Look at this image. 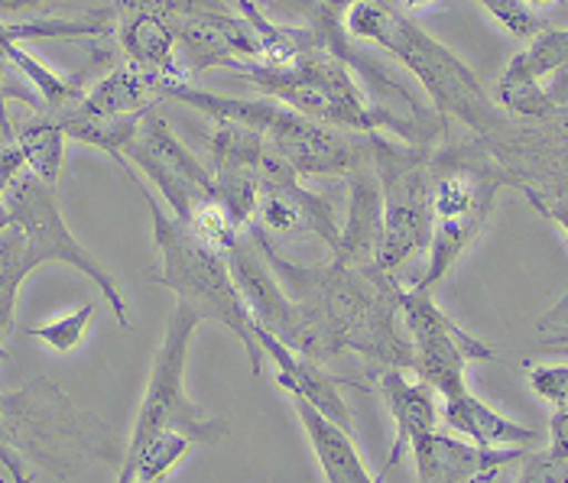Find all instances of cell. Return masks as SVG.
I'll use <instances>...</instances> for the list:
<instances>
[{
  "label": "cell",
  "mask_w": 568,
  "mask_h": 483,
  "mask_svg": "<svg viewBox=\"0 0 568 483\" xmlns=\"http://www.w3.org/2000/svg\"><path fill=\"white\" fill-rule=\"evenodd\" d=\"M273 276L290 292L300 315V351L328 363L342 353L384 367H413V348L399 315V286L381 266H296L283 260L266 230L251 234Z\"/></svg>",
  "instance_id": "obj_1"
},
{
  "label": "cell",
  "mask_w": 568,
  "mask_h": 483,
  "mask_svg": "<svg viewBox=\"0 0 568 483\" xmlns=\"http://www.w3.org/2000/svg\"><path fill=\"white\" fill-rule=\"evenodd\" d=\"M345 30L354 43L381 45L390 52L429 94L442 121H458L481 136L507 131V121L478 75L448 49L426 33L413 17L399 13L387 0H357L345 13Z\"/></svg>",
  "instance_id": "obj_2"
},
{
  "label": "cell",
  "mask_w": 568,
  "mask_h": 483,
  "mask_svg": "<svg viewBox=\"0 0 568 483\" xmlns=\"http://www.w3.org/2000/svg\"><path fill=\"white\" fill-rule=\"evenodd\" d=\"M131 182H136L133 173ZM136 188H140V195L150 208V220H153V247L160 254V269L153 273L156 282L173 292L175 302L195 308L205 321H219L227 331H234V338H241V345L247 351L251 373L261 377L266 357L254 338V318H251V308L231 276L227 254L215 244L202 240L199 234H192L166 208H160L153 192L143 182H136Z\"/></svg>",
  "instance_id": "obj_3"
},
{
  "label": "cell",
  "mask_w": 568,
  "mask_h": 483,
  "mask_svg": "<svg viewBox=\"0 0 568 483\" xmlns=\"http://www.w3.org/2000/svg\"><path fill=\"white\" fill-rule=\"evenodd\" d=\"M433 185V240L429 260L416 286L436 289L455 269L465 250L478 240L504 185H520L517 176L481 146H445L429 153Z\"/></svg>",
  "instance_id": "obj_4"
},
{
  "label": "cell",
  "mask_w": 568,
  "mask_h": 483,
  "mask_svg": "<svg viewBox=\"0 0 568 483\" xmlns=\"http://www.w3.org/2000/svg\"><path fill=\"white\" fill-rule=\"evenodd\" d=\"M212 121L227 117L237 124H247L251 131L263 133L270 150L296 173V176H348L357 163L371 156L367 136L354 140L348 131H335L325 124H315L300 111L286 107L276 97H227L219 91L202 89L199 82L182 85L170 94Z\"/></svg>",
  "instance_id": "obj_5"
},
{
  "label": "cell",
  "mask_w": 568,
  "mask_h": 483,
  "mask_svg": "<svg viewBox=\"0 0 568 483\" xmlns=\"http://www.w3.org/2000/svg\"><path fill=\"white\" fill-rule=\"evenodd\" d=\"M0 412L17 454L27 461V467H45V481L79 477L82 464L104 458L94 454V448H114L111 432L101 422H94L88 412L72 409L65 393L45 380L0 395Z\"/></svg>",
  "instance_id": "obj_6"
},
{
  "label": "cell",
  "mask_w": 568,
  "mask_h": 483,
  "mask_svg": "<svg viewBox=\"0 0 568 483\" xmlns=\"http://www.w3.org/2000/svg\"><path fill=\"white\" fill-rule=\"evenodd\" d=\"M371 163L384 195V234L377 266L394 276L433 240L429 143H406L394 133H367Z\"/></svg>",
  "instance_id": "obj_7"
},
{
  "label": "cell",
  "mask_w": 568,
  "mask_h": 483,
  "mask_svg": "<svg viewBox=\"0 0 568 483\" xmlns=\"http://www.w3.org/2000/svg\"><path fill=\"white\" fill-rule=\"evenodd\" d=\"M199 325H205V318L195 308L175 302L163 348L153 360L150 383H146L140 409H136L131 444L143 441L153 432H185L199 444H215L231 435V425L221 415H209L185 393V360H189L192 335Z\"/></svg>",
  "instance_id": "obj_8"
},
{
  "label": "cell",
  "mask_w": 568,
  "mask_h": 483,
  "mask_svg": "<svg viewBox=\"0 0 568 483\" xmlns=\"http://www.w3.org/2000/svg\"><path fill=\"white\" fill-rule=\"evenodd\" d=\"M399 315H403V328H406V338L413 348V370L442 399L468 390V380H465L468 363L494 357V348H487L468 331H462L438 308L433 289H423V286L403 289Z\"/></svg>",
  "instance_id": "obj_9"
},
{
  "label": "cell",
  "mask_w": 568,
  "mask_h": 483,
  "mask_svg": "<svg viewBox=\"0 0 568 483\" xmlns=\"http://www.w3.org/2000/svg\"><path fill=\"white\" fill-rule=\"evenodd\" d=\"M7 205V215L13 224H20L27 230V237L33 240L37 254L43 264H65L79 273H85L88 279L104 292V302L111 306L118 325H131V306L121 292V286L114 282V276L98 264L85 247L79 244V237L69 230V224L59 212V202H55V188L45 185L33 173H23V176L13 182V188L7 192L3 198Z\"/></svg>",
  "instance_id": "obj_10"
},
{
  "label": "cell",
  "mask_w": 568,
  "mask_h": 483,
  "mask_svg": "<svg viewBox=\"0 0 568 483\" xmlns=\"http://www.w3.org/2000/svg\"><path fill=\"white\" fill-rule=\"evenodd\" d=\"M128 156L156 185L160 198L182 224H189L202 208L221 202L212 169L202 166L199 156H192L182 146V140L170 131V124L156 111L143 114L140 127L124 150V160Z\"/></svg>",
  "instance_id": "obj_11"
},
{
  "label": "cell",
  "mask_w": 568,
  "mask_h": 483,
  "mask_svg": "<svg viewBox=\"0 0 568 483\" xmlns=\"http://www.w3.org/2000/svg\"><path fill=\"white\" fill-rule=\"evenodd\" d=\"M257 227L276 237H322L332 250L338 247V218L325 195L303 185L273 150L263 160L261 192H257Z\"/></svg>",
  "instance_id": "obj_12"
},
{
  "label": "cell",
  "mask_w": 568,
  "mask_h": 483,
  "mask_svg": "<svg viewBox=\"0 0 568 483\" xmlns=\"http://www.w3.org/2000/svg\"><path fill=\"white\" fill-rule=\"evenodd\" d=\"M266 153H270V143L263 140V133L227 117L215 121V131L209 136V163H212L209 169L215 176L219 198L241 227L257 212Z\"/></svg>",
  "instance_id": "obj_13"
},
{
  "label": "cell",
  "mask_w": 568,
  "mask_h": 483,
  "mask_svg": "<svg viewBox=\"0 0 568 483\" xmlns=\"http://www.w3.org/2000/svg\"><path fill=\"white\" fill-rule=\"evenodd\" d=\"M114 7H118L114 37L121 43V62L156 79L166 97L182 85L199 82L195 72L185 65L173 27L166 23L163 13L143 3H131V0H114Z\"/></svg>",
  "instance_id": "obj_14"
},
{
  "label": "cell",
  "mask_w": 568,
  "mask_h": 483,
  "mask_svg": "<svg viewBox=\"0 0 568 483\" xmlns=\"http://www.w3.org/2000/svg\"><path fill=\"white\" fill-rule=\"evenodd\" d=\"M409 454L423 483L497 481L507 467L524 461V448H481L475 441L452 439L438 429L416 441Z\"/></svg>",
  "instance_id": "obj_15"
},
{
  "label": "cell",
  "mask_w": 568,
  "mask_h": 483,
  "mask_svg": "<svg viewBox=\"0 0 568 483\" xmlns=\"http://www.w3.org/2000/svg\"><path fill=\"white\" fill-rule=\"evenodd\" d=\"M254 338L261 345L266 363H273V370H276V383L286 393L293 395V399H308L328 419H335L345 429H351V409L348 402H345V395H342V383L318 360H312L303 351L290 348L286 341H280L273 331L261 328L257 321H254Z\"/></svg>",
  "instance_id": "obj_16"
},
{
  "label": "cell",
  "mask_w": 568,
  "mask_h": 483,
  "mask_svg": "<svg viewBox=\"0 0 568 483\" xmlns=\"http://www.w3.org/2000/svg\"><path fill=\"white\" fill-rule=\"evenodd\" d=\"M348 218L342 224L335 260L348 266H377V247L384 234V195L371 156L357 163L348 176Z\"/></svg>",
  "instance_id": "obj_17"
},
{
  "label": "cell",
  "mask_w": 568,
  "mask_h": 483,
  "mask_svg": "<svg viewBox=\"0 0 568 483\" xmlns=\"http://www.w3.org/2000/svg\"><path fill=\"white\" fill-rule=\"evenodd\" d=\"M384 402L390 409V419L396 425L394 448H390V458H387V471L399 467L403 454L416 444L419 439L433 435L438 429V399L436 390L429 383H423L419 377L409 380L406 377V367H387L377 380ZM384 477V474H381Z\"/></svg>",
  "instance_id": "obj_18"
},
{
  "label": "cell",
  "mask_w": 568,
  "mask_h": 483,
  "mask_svg": "<svg viewBox=\"0 0 568 483\" xmlns=\"http://www.w3.org/2000/svg\"><path fill=\"white\" fill-rule=\"evenodd\" d=\"M160 101H166V94L156 79H150L146 72L133 69L128 62H118L108 75H101L94 85H88L85 94L72 107L88 111V114H101V117H143V114L156 111Z\"/></svg>",
  "instance_id": "obj_19"
},
{
  "label": "cell",
  "mask_w": 568,
  "mask_h": 483,
  "mask_svg": "<svg viewBox=\"0 0 568 483\" xmlns=\"http://www.w3.org/2000/svg\"><path fill=\"white\" fill-rule=\"evenodd\" d=\"M300 425L312 441V451L322 464V474L328 483H371L374 477L367 474L364 458L357 454L354 441H351V429L342 422L328 419L322 409H315L308 399H293Z\"/></svg>",
  "instance_id": "obj_20"
},
{
  "label": "cell",
  "mask_w": 568,
  "mask_h": 483,
  "mask_svg": "<svg viewBox=\"0 0 568 483\" xmlns=\"http://www.w3.org/2000/svg\"><path fill=\"white\" fill-rule=\"evenodd\" d=\"M442 419H445V425L452 432L465 435V439L481 444V448H529V444L539 441V435L532 429L500 415L494 405H487L471 390L445 395Z\"/></svg>",
  "instance_id": "obj_21"
},
{
  "label": "cell",
  "mask_w": 568,
  "mask_h": 483,
  "mask_svg": "<svg viewBox=\"0 0 568 483\" xmlns=\"http://www.w3.org/2000/svg\"><path fill=\"white\" fill-rule=\"evenodd\" d=\"M13 143L20 146V153L27 160V173H33L40 182L55 188L62 178V169H65V143H69L65 127L52 114L37 111L30 121H23L17 127Z\"/></svg>",
  "instance_id": "obj_22"
},
{
  "label": "cell",
  "mask_w": 568,
  "mask_h": 483,
  "mask_svg": "<svg viewBox=\"0 0 568 483\" xmlns=\"http://www.w3.org/2000/svg\"><path fill=\"white\" fill-rule=\"evenodd\" d=\"M494 97L500 104V111L514 114V117H526V121H549V117H559V107L552 101V91L546 89L539 79L526 75L520 65H507Z\"/></svg>",
  "instance_id": "obj_23"
},
{
  "label": "cell",
  "mask_w": 568,
  "mask_h": 483,
  "mask_svg": "<svg viewBox=\"0 0 568 483\" xmlns=\"http://www.w3.org/2000/svg\"><path fill=\"white\" fill-rule=\"evenodd\" d=\"M114 0H0L3 23H30V20H79L108 10Z\"/></svg>",
  "instance_id": "obj_24"
},
{
  "label": "cell",
  "mask_w": 568,
  "mask_h": 483,
  "mask_svg": "<svg viewBox=\"0 0 568 483\" xmlns=\"http://www.w3.org/2000/svg\"><path fill=\"white\" fill-rule=\"evenodd\" d=\"M514 65H520L526 75L532 79H556L568 72V30H552L546 27L542 33H536L524 52H517L510 59Z\"/></svg>",
  "instance_id": "obj_25"
},
{
  "label": "cell",
  "mask_w": 568,
  "mask_h": 483,
  "mask_svg": "<svg viewBox=\"0 0 568 483\" xmlns=\"http://www.w3.org/2000/svg\"><path fill=\"white\" fill-rule=\"evenodd\" d=\"M91 321H94V306H82L62 318H52L45 325H33L30 328V338H40L45 348L59 353H72L75 348H82L91 331Z\"/></svg>",
  "instance_id": "obj_26"
},
{
  "label": "cell",
  "mask_w": 568,
  "mask_h": 483,
  "mask_svg": "<svg viewBox=\"0 0 568 483\" xmlns=\"http://www.w3.org/2000/svg\"><path fill=\"white\" fill-rule=\"evenodd\" d=\"M478 3L514 40H524V43H529L536 33H542L549 27L526 0H478Z\"/></svg>",
  "instance_id": "obj_27"
},
{
  "label": "cell",
  "mask_w": 568,
  "mask_h": 483,
  "mask_svg": "<svg viewBox=\"0 0 568 483\" xmlns=\"http://www.w3.org/2000/svg\"><path fill=\"white\" fill-rule=\"evenodd\" d=\"M529 387L539 399H546L552 409L568 405V363L559 367H529Z\"/></svg>",
  "instance_id": "obj_28"
},
{
  "label": "cell",
  "mask_w": 568,
  "mask_h": 483,
  "mask_svg": "<svg viewBox=\"0 0 568 483\" xmlns=\"http://www.w3.org/2000/svg\"><path fill=\"white\" fill-rule=\"evenodd\" d=\"M524 195L529 198V205H532L539 215H546L552 224H559L568 237V198H546V195H539V192H536V188H529V185H524ZM566 318H568V296L559 302V306L552 308V318H549V321H542V325H556V321H566Z\"/></svg>",
  "instance_id": "obj_29"
},
{
  "label": "cell",
  "mask_w": 568,
  "mask_h": 483,
  "mask_svg": "<svg viewBox=\"0 0 568 483\" xmlns=\"http://www.w3.org/2000/svg\"><path fill=\"white\" fill-rule=\"evenodd\" d=\"M0 477H3V481H13V483L30 481V467H27V461L17 454L13 441H10V435H7L3 412H0Z\"/></svg>",
  "instance_id": "obj_30"
},
{
  "label": "cell",
  "mask_w": 568,
  "mask_h": 483,
  "mask_svg": "<svg viewBox=\"0 0 568 483\" xmlns=\"http://www.w3.org/2000/svg\"><path fill=\"white\" fill-rule=\"evenodd\" d=\"M23 173H27V160H23L20 146L13 140L0 143V205L7 198V192L13 188V182L23 176Z\"/></svg>",
  "instance_id": "obj_31"
},
{
  "label": "cell",
  "mask_w": 568,
  "mask_h": 483,
  "mask_svg": "<svg viewBox=\"0 0 568 483\" xmlns=\"http://www.w3.org/2000/svg\"><path fill=\"white\" fill-rule=\"evenodd\" d=\"M266 13H280L290 20H306L315 23L318 20V0H257Z\"/></svg>",
  "instance_id": "obj_32"
},
{
  "label": "cell",
  "mask_w": 568,
  "mask_h": 483,
  "mask_svg": "<svg viewBox=\"0 0 568 483\" xmlns=\"http://www.w3.org/2000/svg\"><path fill=\"white\" fill-rule=\"evenodd\" d=\"M549 458L552 461H568V405H556L549 419Z\"/></svg>",
  "instance_id": "obj_33"
},
{
  "label": "cell",
  "mask_w": 568,
  "mask_h": 483,
  "mask_svg": "<svg viewBox=\"0 0 568 483\" xmlns=\"http://www.w3.org/2000/svg\"><path fill=\"white\" fill-rule=\"evenodd\" d=\"M354 3L357 0H318V17L335 20V23H345V13H348Z\"/></svg>",
  "instance_id": "obj_34"
},
{
  "label": "cell",
  "mask_w": 568,
  "mask_h": 483,
  "mask_svg": "<svg viewBox=\"0 0 568 483\" xmlns=\"http://www.w3.org/2000/svg\"><path fill=\"white\" fill-rule=\"evenodd\" d=\"M436 7H442V0H399V13L406 17H423V13H433Z\"/></svg>",
  "instance_id": "obj_35"
},
{
  "label": "cell",
  "mask_w": 568,
  "mask_h": 483,
  "mask_svg": "<svg viewBox=\"0 0 568 483\" xmlns=\"http://www.w3.org/2000/svg\"><path fill=\"white\" fill-rule=\"evenodd\" d=\"M532 10H539V7H556V3H566V0H526Z\"/></svg>",
  "instance_id": "obj_36"
},
{
  "label": "cell",
  "mask_w": 568,
  "mask_h": 483,
  "mask_svg": "<svg viewBox=\"0 0 568 483\" xmlns=\"http://www.w3.org/2000/svg\"><path fill=\"white\" fill-rule=\"evenodd\" d=\"M0 363H7V351H3V345H0Z\"/></svg>",
  "instance_id": "obj_37"
},
{
  "label": "cell",
  "mask_w": 568,
  "mask_h": 483,
  "mask_svg": "<svg viewBox=\"0 0 568 483\" xmlns=\"http://www.w3.org/2000/svg\"><path fill=\"white\" fill-rule=\"evenodd\" d=\"M0 143H7V140H0Z\"/></svg>",
  "instance_id": "obj_38"
}]
</instances>
